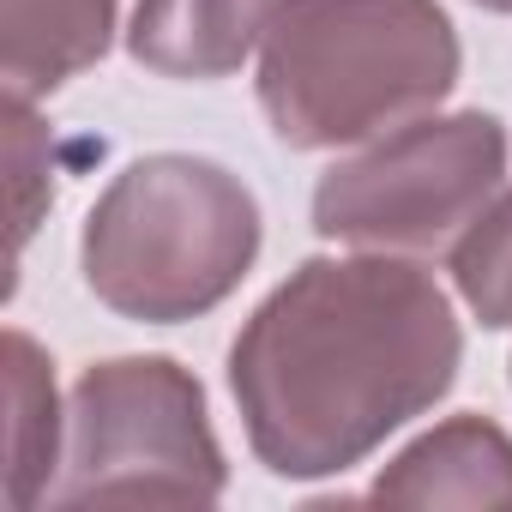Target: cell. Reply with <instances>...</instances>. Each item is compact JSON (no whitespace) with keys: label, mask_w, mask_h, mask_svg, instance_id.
<instances>
[{"label":"cell","mask_w":512,"mask_h":512,"mask_svg":"<svg viewBox=\"0 0 512 512\" xmlns=\"http://www.w3.org/2000/svg\"><path fill=\"white\" fill-rule=\"evenodd\" d=\"M482 13H512V0H476Z\"/></svg>","instance_id":"cell-12"},{"label":"cell","mask_w":512,"mask_h":512,"mask_svg":"<svg viewBox=\"0 0 512 512\" xmlns=\"http://www.w3.org/2000/svg\"><path fill=\"white\" fill-rule=\"evenodd\" d=\"M506 193V133L494 115H422L332 163L314 187L326 241L398 260H440Z\"/></svg>","instance_id":"cell-5"},{"label":"cell","mask_w":512,"mask_h":512,"mask_svg":"<svg viewBox=\"0 0 512 512\" xmlns=\"http://www.w3.org/2000/svg\"><path fill=\"white\" fill-rule=\"evenodd\" d=\"M7 169H13V247L25 253L43 211L55 205V175H49V127L37 121V103L13 91H7Z\"/></svg>","instance_id":"cell-11"},{"label":"cell","mask_w":512,"mask_h":512,"mask_svg":"<svg viewBox=\"0 0 512 512\" xmlns=\"http://www.w3.org/2000/svg\"><path fill=\"white\" fill-rule=\"evenodd\" d=\"M458 85L440 0H278L260 37V109L290 151L368 145Z\"/></svg>","instance_id":"cell-2"},{"label":"cell","mask_w":512,"mask_h":512,"mask_svg":"<svg viewBox=\"0 0 512 512\" xmlns=\"http://www.w3.org/2000/svg\"><path fill=\"white\" fill-rule=\"evenodd\" d=\"M121 0H0V79L13 97H55L115 43Z\"/></svg>","instance_id":"cell-8"},{"label":"cell","mask_w":512,"mask_h":512,"mask_svg":"<svg viewBox=\"0 0 512 512\" xmlns=\"http://www.w3.org/2000/svg\"><path fill=\"white\" fill-rule=\"evenodd\" d=\"M61 398H55V362L31 332H7V482L13 506H43L49 482L61 470Z\"/></svg>","instance_id":"cell-9"},{"label":"cell","mask_w":512,"mask_h":512,"mask_svg":"<svg viewBox=\"0 0 512 512\" xmlns=\"http://www.w3.org/2000/svg\"><path fill=\"white\" fill-rule=\"evenodd\" d=\"M458 362V314L410 260H302L235 332L229 392L253 458L284 482H320L428 416Z\"/></svg>","instance_id":"cell-1"},{"label":"cell","mask_w":512,"mask_h":512,"mask_svg":"<svg viewBox=\"0 0 512 512\" xmlns=\"http://www.w3.org/2000/svg\"><path fill=\"white\" fill-rule=\"evenodd\" d=\"M223 488L205 386L181 362L115 356L79 374L49 506H211Z\"/></svg>","instance_id":"cell-4"},{"label":"cell","mask_w":512,"mask_h":512,"mask_svg":"<svg viewBox=\"0 0 512 512\" xmlns=\"http://www.w3.org/2000/svg\"><path fill=\"white\" fill-rule=\"evenodd\" d=\"M278 0H139L127 19V55L163 79H229L266 37Z\"/></svg>","instance_id":"cell-7"},{"label":"cell","mask_w":512,"mask_h":512,"mask_svg":"<svg viewBox=\"0 0 512 512\" xmlns=\"http://www.w3.org/2000/svg\"><path fill=\"white\" fill-rule=\"evenodd\" d=\"M253 187L187 151L127 163L85 217L79 272L85 290L139 326H181L223 308L260 260Z\"/></svg>","instance_id":"cell-3"},{"label":"cell","mask_w":512,"mask_h":512,"mask_svg":"<svg viewBox=\"0 0 512 512\" xmlns=\"http://www.w3.org/2000/svg\"><path fill=\"white\" fill-rule=\"evenodd\" d=\"M464 308L488 332H512V193H500L446 253Z\"/></svg>","instance_id":"cell-10"},{"label":"cell","mask_w":512,"mask_h":512,"mask_svg":"<svg viewBox=\"0 0 512 512\" xmlns=\"http://www.w3.org/2000/svg\"><path fill=\"white\" fill-rule=\"evenodd\" d=\"M392 506L512 512V434L488 416H452L410 440L368 488Z\"/></svg>","instance_id":"cell-6"}]
</instances>
